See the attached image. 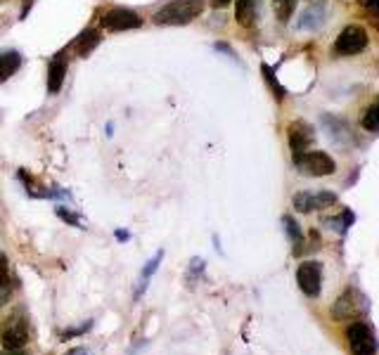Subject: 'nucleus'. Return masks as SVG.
I'll return each instance as SVG.
<instances>
[{"instance_id": "nucleus-23", "label": "nucleus", "mask_w": 379, "mask_h": 355, "mask_svg": "<svg viewBox=\"0 0 379 355\" xmlns=\"http://www.w3.org/2000/svg\"><path fill=\"white\" fill-rule=\"evenodd\" d=\"M365 10H370L372 14H379V0H358Z\"/></svg>"}, {"instance_id": "nucleus-4", "label": "nucleus", "mask_w": 379, "mask_h": 355, "mask_svg": "<svg viewBox=\"0 0 379 355\" xmlns=\"http://www.w3.org/2000/svg\"><path fill=\"white\" fill-rule=\"evenodd\" d=\"M0 341L5 351H21L29 343V322L24 315H12L0 330Z\"/></svg>"}, {"instance_id": "nucleus-27", "label": "nucleus", "mask_w": 379, "mask_h": 355, "mask_svg": "<svg viewBox=\"0 0 379 355\" xmlns=\"http://www.w3.org/2000/svg\"><path fill=\"white\" fill-rule=\"evenodd\" d=\"M105 133H107V136H114V123H107Z\"/></svg>"}, {"instance_id": "nucleus-19", "label": "nucleus", "mask_w": 379, "mask_h": 355, "mask_svg": "<svg viewBox=\"0 0 379 355\" xmlns=\"http://www.w3.org/2000/svg\"><path fill=\"white\" fill-rule=\"evenodd\" d=\"M282 225H285V230H287V235H290V239L294 241V244H299V241L303 239V233H301V228H299V223L292 216H282Z\"/></svg>"}, {"instance_id": "nucleus-21", "label": "nucleus", "mask_w": 379, "mask_h": 355, "mask_svg": "<svg viewBox=\"0 0 379 355\" xmlns=\"http://www.w3.org/2000/svg\"><path fill=\"white\" fill-rule=\"evenodd\" d=\"M57 216H60L64 223L74 225V228H81V218H78L74 211H67V206H57Z\"/></svg>"}, {"instance_id": "nucleus-25", "label": "nucleus", "mask_w": 379, "mask_h": 355, "mask_svg": "<svg viewBox=\"0 0 379 355\" xmlns=\"http://www.w3.org/2000/svg\"><path fill=\"white\" fill-rule=\"evenodd\" d=\"M116 239H119V241H128V239H131V235L124 233V230H116Z\"/></svg>"}, {"instance_id": "nucleus-6", "label": "nucleus", "mask_w": 379, "mask_h": 355, "mask_svg": "<svg viewBox=\"0 0 379 355\" xmlns=\"http://www.w3.org/2000/svg\"><path fill=\"white\" fill-rule=\"evenodd\" d=\"M102 29L107 31H114V34H121V31H133V29H140L142 19L138 12H133L131 8H111L107 10L100 19Z\"/></svg>"}, {"instance_id": "nucleus-26", "label": "nucleus", "mask_w": 379, "mask_h": 355, "mask_svg": "<svg viewBox=\"0 0 379 355\" xmlns=\"http://www.w3.org/2000/svg\"><path fill=\"white\" fill-rule=\"evenodd\" d=\"M228 3H230V0H211L213 8H226Z\"/></svg>"}, {"instance_id": "nucleus-8", "label": "nucleus", "mask_w": 379, "mask_h": 355, "mask_svg": "<svg viewBox=\"0 0 379 355\" xmlns=\"http://www.w3.org/2000/svg\"><path fill=\"white\" fill-rule=\"evenodd\" d=\"M339 202V197L329 190H318V192H299L292 199L294 208L299 213H313V211H323L327 206H334Z\"/></svg>"}, {"instance_id": "nucleus-20", "label": "nucleus", "mask_w": 379, "mask_h": 355, "mask_svg": "<svg viewBox=\"0 0 379 355\" xmlns=\"http://www.w3.org/2000/svg\"><path fill=\"white\" fill-rule=\"evenodd\" d=\"M10 266H8V256L0 254V292H10Z\"/></svg>"}, {"instance_id": "nucleus-7", "label": "nucleus", "mask_w": 379, "mask_h": 355, "mask_svg": "<svg viewBox=\"0 0 379 355\" xmlns=\"http://www.w3.org/2000/svg\"><path fill=\"white\" fill-rule=\"evenodd\" d=\"M296 284L306 296L318 299L323 292V266L318 261H303L296 268Z\"/></svg>"}, {"instance_id": "nucleus-17", "label": "nucleus", "mask_w": 379, "mask_h": 355, "mask_svg": "<svg viewBox=\"0 0 379 355\" xmlns=\"http://www.w3.org/2000/svg\"><path fill=\"white\" fill-rule=\"evenodd\" d=\"M360 126L370 133H379V98L365 109V114L360 118Z\"/></svg>"}, {"instance_id": "nucleus-5", "label": "nucleus", "mask_w": 379, "mask_h": 355, "mask_svg": "<svg viewBox=\"0 0 379 355\" xmlns=\"http://www.w3.org/2000/svg\"><path fill=\"white\" fill-rule=\"evenodd\" d=\"M367 43H370L367 31L358 24H351L337 36V41H334V52H337V55H344V57L358 55V52H362L367 47Z\"/></svg>"}, {"instance_id": "nucleus-1", "label": "nucleus", "mask_w": 379, "mask_h": 355, "mask_svg": "<svg viewBox=\"0 0 379 355\" xmlns=\"http://www.w3.org/2000/svg\"><path fill=\"white\" fill-rule=\"evenodd\" d=\"M204 12V0H171L154 12L152 21L157 26H183Z\"/></svg>"}, {"instance_id": "nucleus-24", "label": "nucleus", "mask_w": 379, "mask_h": 355, "mask_svg": "<svg viewBox=\"0 0 379 355\" xmlns=\"http://www.w3.org/2000/svg\"><path fill=\"white\" fill-rule=\"evenodd\" d=\"M67 355H93V353H90L88 348H72Z\"/></svg>"}, {"instance_id": "nucleus-15", "label": "nucleus", "mask_w": 379, "mask_h": 355, "mask_svg": "<svg viewBox=\"0 0 379 355\" xmlns=\"http://www.w3.org/2000/svg\"><path fill=\"white\" fill-rule=\"evenodd\" d=\"M235 17H237L239 26L249 29L256 21V0H237L235 5Z\"/></svg>"}, {"instance_id": "nucleus-18", "label": "nucleus", "mask_w": 379, "mask_h": 355, "mask_svg": "<svg viewBox=\"0 0 379 355\" xmlns=\"http://www.w3.org/2000/svg\"><path fill=\"white\" fill-rule=\"evenodd\" d=\"M261 72H263V78H266V83L270 85V90H273L275 93V98L277 100H285V88H282L280 83H277V78H275V74H273V69L268 67V64H263V67H261Z\"/></svg>"}, {"instance_id": "nucleus-22", "label": "nucleus", "mask_w": 379, "mask_h": 355, "mask_svg": "<svg viewBox=\"0 0 379 355\" xmlns=\"http://www.w3.org/2000/svg\"><path fill=\"white\" fill-rule=\"evenodd\" d=\"M204 266H206V263L202 261V258H192V261H190V279H195L197 275H202V272H204Z\"/></svg>"}, {"instance_id": "nucleus-10", "label": "nucleus", "mask_w": 379, "mask_h": 355, "mask_svg": "<svg viewBox=\"0 0 379 355\" xmlns=\"http://www.w3.org/2000/svg\"><path fill=\"white\" fill-rule=\"evenodd\" d=\"M287 138H290V147L294 154H301V152H308V147L313 144V140H316V133H313V128L308 126L306 121H294L290 123V128H287Z\"/></svg>"}, {"instance_id": "nucleus-13", "label": "nucleus", "mask_w": 379, "mask_h": 355, "mask_svg": "<svg viewBox=\"0 0 379 355\" xmlns=\"http://www.w3.org/2000/svg\"><path fill=\"white\" fill-rule=\"evenodd\" d=\"M323 24H325L323 5H311V8H306L301 14H299V21H296V26L301 31H318Z\"/></svg>"}, {"instance_id": "nucleus-28", "label": "nucleus", "mask_w": 379, "mask_h": 355, "mask_svg": "<svg viewBox=\"0 0 379 355\" xmlns=\"http://www.w3.org/2000/svg\"><path fill=\"white\" fill-rule=\"evenodd\" d=\"M0 355H26L24 351H5V353H0Z\"/></svg>"}, {"instance_id": "nucleus-16", "label": "nucleus", "mask_w": 379, "mask_h": 355, "mask_svg": "<svg viewBox=\"0 0 379 355\" xmlns=\"http://www.w3.org/2000/svg\"><path fill=\"white\" fill-rule=\"evenodd\" d=\"M164 261V251H157L149 261L145 263V268H142V272H140V282H138V292H136V299H140V294L147 289V282L152 279L154 272L159 270V263Z\"/></svg>"}, {"instance_id": "nucleus-9", "label": "nucleus", "mask_w": 379, "mask_h": 355, "mask_svg": "<svg viewBox=\"0 0 379 355\" xmlns=\"http://www.w3.org/2000/svg\"><path fill=\"white\" fill-rule=\"evenodd\" d=\"M365 310V303H362V296L356 292L354 287L346 289L344 294L334 301L332 305V317L334 320H360V313Z\"/></svg>"}, {"instance_id": "nucleus-29", "label": "nucleus", "mask_w": 379, "mask_h": 355, "mask_svg": "<svg viewBox=\"0 0 379 355\" xmlns=\"http://www.w3.org/2000/svg\"><path fill=\"white\" fill-rule=\"evenodd\" d=\"M277 5H282V3H294V0H275Z\"/></svg>"}, {"instance_id": "nucleus-11", "label": "nucleus", "mask_w": 379, "mask_h": 355, "mask_svg": "<svg viewBox=\"0 0 379 355\" xmlns=\"http://www.w3.org/2000/svg\"><path fill=\"white\" fill-rule=\"evenodd\" d=\"M102 43V36H100V31H95V29H83L81 34L74 39L72 43V50L76 52L78 57H88V55H93V50L95 47Z\"/></svg>"}, {"instance_id": "nucleus-3", "label": "nucleus", "mask_w": 379, "mask_h": 355, "mask_svg": "<svg viewBox=\"0 0 379 355\" xmlns=\"http://www.w3.org/2000/svg\"><path fill=\"white\" fill-rule=\"evenodd\" d=\"M346 341H349L351 355H377V338L367 322H351L349 330H346Z\"/></svg>"}, {"instance_id": "nucleus-12", "label": "nucleus", "mask_w": 379, "mask_h": 355, "mask_svg": "<svg viewBox=\"0 0 379 355\" xmlns=\"http://www.w3.org/2000/svg\"><path fill=\"white\" fill-rule=\"evenodd\" d=\"M64 78H67V59L62 55H57L47 67V95H57L64 85Z\"/></svg>"}, {"instance_id": "nucleus-2", "label": "nucleus", "mask_w": 379, "mask_h": 355, "mask_svg": "<svg viewBox=\"0 0 379 355\" xmlns=\"http://www.w3.org/2000/svg\"><path fill=\"white\" fill-rule=\"evenodd\" d=\"M294 166L299 173L311 175V178H323V175H334L337 173V164L327 152H318V149H308V152L294 154Z\"/></svg>"}, {"instance_id": "nucleus-14", "label": "nucleus", "mask_w": 379, "mask_h": 355, "mask_svg": "<svg viewBox=\"0 0 379 355\" xmlns=\"http://www.w3.org/2000/svg\"><path fill=\"white\" fill-rule=\"evenodd\" d=\"M21 67V55L17 50H0V83L12 78Z\"/></svg>"}]
</instances>
